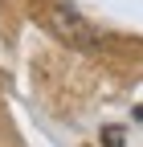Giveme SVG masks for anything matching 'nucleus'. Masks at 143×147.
I'll use <instances>...</instances> for the list:
<instances>
[{
  "mask_svg": "<svg viewBox=\"0 0 143 147\" xmlns=\"http://www.w3.org/2000/svg\"><path fill=\"white\" fill-rule=\"evenodd\" d=\"M45 29L57 37V41H65L69 49H94L98 45V33L86 25V16L78 12V8H69V4H61V0H45Z\"/></svg>",
  "mask_w": 143,
  "mask_h": 147,
  "instance_id": "f257e3e1",
  "label": "nucleus"
},
{
  "mask_svg": "<svg viewBox=\"0 0 143 147\" xmlns=\"http://www.w3.org/2000/svg\"><path fill=\"white\" fill-rule=\"evenodd\" d=\"M102 147H123V131L119 127H106L102 131Z\"/></svg>",
  "mask_w": 143,
  "mask_h": 147,
  "instance_id": "f03ea898",
  "label": "nucleus"
},
{
  "mask_svg": "<svg viewBox=\"0 0 143 147\" xmlns=\"http://www.w3.org/2000/svg\"><path fill=\"white\" fill-rule=\"evenodd\" d=\"M135 119H139V123H143V106H135Z\"/></svg>",
  "mask_w": 143,
  "mask_h": 147,
  "instance_id": "7ed1b4c3",
  "label": "nucleus"
}]
</instances>
